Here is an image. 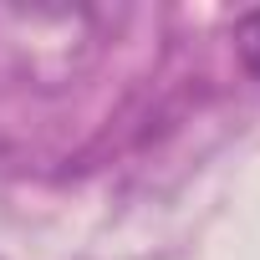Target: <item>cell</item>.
Wrapping results in <instances>:
<instances>
[{"label":"cell","instance_id":"obj_1","mask_svg":"<svg viewBox=\"0 0 260 260\" xmlns=\"http://www.w3.org/2000/svg\"><path fill=\"white\" fill-rule=\"evenodd\" d=\"M235 46H240V56H245V67L260 77V11H250V16H240V26H235Z\"/></svg>","mask_w":260,"mask_h":260}]
</instances>
